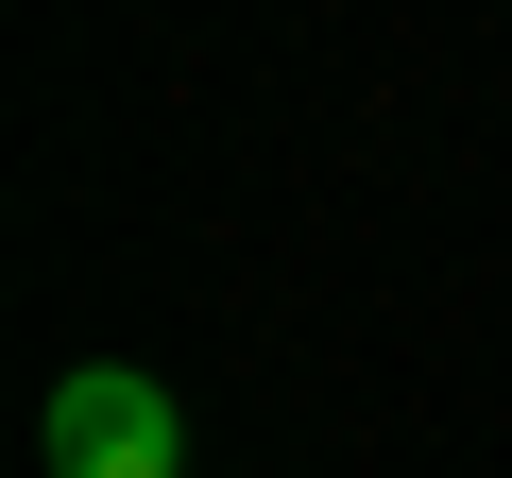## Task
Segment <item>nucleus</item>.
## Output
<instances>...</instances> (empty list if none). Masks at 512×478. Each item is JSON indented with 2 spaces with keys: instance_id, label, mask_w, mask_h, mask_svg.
Returning <instances> with one entry per match:
<instances>
[{
  "instance_id": "nucleus-1",
  "label": "nucleus",
  "mask_w": 512,
  "mask_h": 478,
  "mask_svg": "<svg viewBox=\"0 0 512 478\" xmlns=\"http://www.w3.org/2000/svg\"><path fill=\"white\" fill-rule=\"evenodd\" d=\"M35 444H52V478H188V427H171V393H154L137 359H86V376H52Z\"/></svg>"
}]
</instances>
